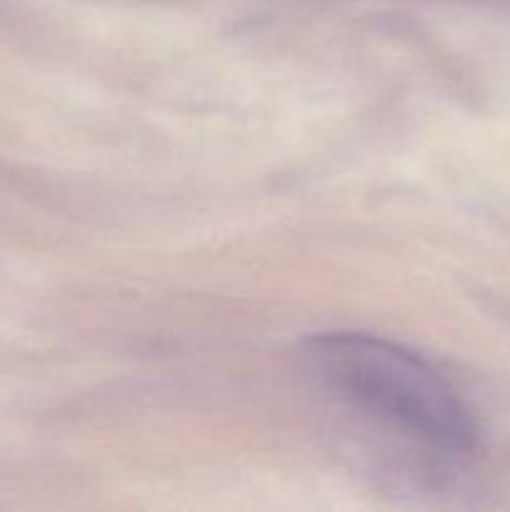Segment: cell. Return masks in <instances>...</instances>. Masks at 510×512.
Returning a JSON list of instances; mask_svg holds the SVG:
<instances>
[{
  "label": "cell",
  "mask_w": 510,
  "mask_h": 512,
  "mask_svg": "<svg viewBox=\"0 0 510 512\" xmlns=\"http://www.w3.org/2000/svg\"><path fill=\"white\" fill-rule=\"evenodd\" d=\"M310 373L345 403L395 425L445 455H470L478 428L453 388L428 363L388 340L318 335L305 348Z\"/></svg>",
  "instance_id": "6da1fadb"
}]
</instances>
